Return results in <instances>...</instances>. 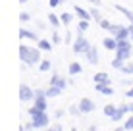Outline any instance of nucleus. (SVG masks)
<instances>
[{
	"label": "nucleus",
	"mask_w": 133,
	"mask_h": 131,
	"mask_svg": "<svg viewBox=\"0 0 133 131\" xmlns=\"http://www.w3.org/2000/svg\"><path fill=\"white\" fill-rule=\"evenodd\" d=\"M19 37L21 39H29V40H39V35L33 33V31H27L25 27H21V29H19Z\"/></svg>",
	"instance_id": "14"
},
{
	"label": "nucleus",
	"mask_w": 133,
	"mask_h": 131,
	"mask_svg": "<svg viewBox=\"0 0 133 131\" xmlns=\"http://www.w3.org/2000/svg\"><path fill=\"white\" fill-rule=\"evenodd\" d=\"M122 73H127V75H129V73H133V62H131V64H127V62H125V64H123L122 66Z\"/></svg>",
	"instance_id": "23"
},
{
	"label": "nucleus",
	"mask_w": 133,
	"mask_h": 131,
	"mask_svg": "<svg viewBox=\"0 0 133 131\" xmlns=\"http://www.w3.org/2000/svg\"><path fill=\"white\" fill-rule=\"evenodd\" d=\"M19 2H21V4H25V2H27V0H19Z\"/></svg>",
	"instance_id": "42"
},
{
	"label": "nucleus",
	"mask_w": 133,
	"mask_h": 131,
	"mask_svg": "<svg viewBox=\"0 0 133 131\" xmlns=\"http://www.w3.org/2000/svg\"><path fill=\"white\" fill-rule=\"evenodd\" d=\"M129 114H133V102L129 104Z\"/></svg>",
	"instance_id": "40"
},
{
	"label": "nucleus",
	"mask_w": 133,
	"mask_h": 131,
	"mask_svg": "<svg viewBox=\"0 0 133 131\" xmlns=\"http://www.w3.org/2000/svg\"><path fill=\"white\" fill-rule=\"evenodd\" d=\"M62 91H64V89L56 87V85H50V87H48L44 93H46V96H48V98H54V96H60V94H62Z\"/></svg>",
	"instance_id": "15"
},
{
	"label": "nucleus",
	"mask_w": 133,
	"mask_h": 131,
	"mask_svg": "<svg viewBox=\"0 0 133 131\" xmlns=\"http://www.w3.org/2000/svg\"><path fill=\"white\" fill-rule=\"evenodd\" d=\"M70 114H73V116H79V114H81L79 104H71V106H70Z\"/></svg>",
	"instance_id": "30"
},
{
	"label": "nucleus",
	"mask_w": 133,
	"mask_h": 131,
	"mask_svg": "<svg viewBox=\"0 0 133 131\" xmlns=\"http://www.w3.org/2000/svg\"><path fill=\"white\" fill-rule=\"evenodd\" d=\"M19 60L25 66L41 64V48H33V46H27V44H21L19 46Z\"/></svg>",
	"instance_id": "1"
},
{
	"label": "nucleus",
	"mask_w": 133,
	"mask_h": 131,
	"mask_svg": "<svg viewBox=\"0 0 133 131\" xmlns=\"http://www.w3.org/2000/svg\"><path fill=\"white\" fill-rule=\"evenodd\" d=\"M87 29H89V21H87V19H79V27H77V31L83 33V31H87Z\"/></svg>",
	"instance_id": "25"
},
{
	"label": "nucleus",
	"mask_w": 133,
	"mask_h": 131,
	"mask_svg": "<svg viewBox=\"0 0 133 131\" xmlns=\"http://www.w3.org/2000/svg\"><path fill=\"white\" fill-rule=\"evenodd\" d=\"M123 129H127V131H133V114H131L129 118L125 120V123H123Z\"/></svg>",
	"instance_id": "28"
},
{
	"label": "nucleus",
	"mask_w": 133,
	"mask_h": 131,
	"mask_svg": "<svg viewBox=\"0 0 133 131\" xmlns=\"http://www.w3.org/2000/svg\"><path fill=\"white\" fill-rule=\"evenodd\" d=\"M54 116H56V118H62V116H64V110H56V112H54Z\"/></svg>",
	"instance_id": "36"
},
{
	"label": "nucleus",
	"mask_w": 133,
	"mask_h": 131,
	"mask_svg": "<svg viewBox=\"0 0 133 131\" xmlns=\"http://www.w3.org/2000/svg\"><path fill=\"white\" fill-rule=\"evenodd\" d=\"M102 43H104V48H106V50H116L118 48V39L116 37H106Z\"/></svg>",
	"instance_id": "12"
},
{
	"label": "nucleus",
	"mask_w": 133,
	"mask_h": 131,
	"mask_svg": "<svg viewBox=\"0 0 133 131\" xmlns=\"http://www.w3.org/2000/svg\"><path fill=\"white\" fill-rule=\"evenodd\" d=\"M37 46H39L41 50H46V52L52 50V43L46 40V39H39V40H37Z\"/></svg>",
	"instance_id": "16"
},
{
	"label": "nucleus",
	"mask_w": 133,
	"mask_h": 131,
	"mask_svg": "<svg viewBox=\"0 0 133 131\" xmlns=\"http://www.w3.org/2000/svg\"><path fill=\"white\" fill-rule=\"evenodd\" d=\"M85 56H87V60H89V64H93V66H95V64H98V50L93 46V44H91V48L87 50Z\"/></svg>",
	"instance_id": "8"
},
{
	"label": "nucleus",
	"mask_w": 133,
	"mask_h": 131,
	"mask_svg": "<svg viewBox=\"0 0 133 131\" xmlns=\"http://www.w3.org/2000/svg\"><path fill=\"white\" fill-rule=\"evenodd\" d=\"M91 16H93V19H95V21H100V19H102V16H100V12L97 10V6L91 10Z\"/></svg>",
	"instance_id": "29"
},
{
	"label": "nucleus",
	"mask_w": 133,
	"mask_h": 131,
	"mask_svg": "<svg viewBox=\"0 0 133 131\" xmlns=\"http://www.w3.org/2000/svg\"><path fill=\"white\" fill-rule=\"evenodd\" d=\"M123 64H125V62H123L122 58H118V56L112 60V67H114V70H122V66H123Z\"/></svg>",
	"instance_id": "22"
},
{
	"label": "nucleus",
	"mask_w": 133,
	"mask_h": 131,
	"mask_svg": "<svg viewBox=\"0 0 133 131\" xmlns=\"http://www.w3.org/2000/svg\"><path fill=\"white\" fill-rule=\"evenodd\" d=\"M48 131H62V125H60V123H54V125H50Z\"/></svg>",
	"instance_id": "32"
},
{
	"label": "nucleus",
	"mask_w": 133,
	"mask_h": 131,
	"mask_svg": "<svg viewBox=\"0 0 133 131\" xmlns=\"http://www.w3.org/2000/svg\"><path fill=\"white\" fill-rule=\"evenodd\" d=\"M98 25H100V29H104V31H110V27H112V23H110L108 19H104V17L98 21Z\"/></svg>",
	"instance_id": "26"
},
{
	"label": "nucleus",
	"mask_w": 133,
	"mask_h": 131,
	"mask_svg": "<svg viewBox=\"0 0 133 131\" xmlns=\"http://www.w3.org/2000/svg\"><path fill=\"white\" fill-rule=\"evenodd\" d=\"M116 110H118V108L114 106V104H106V106H104V114H106L108 118H112V116L116 114Z\"/></svg>",
	"instance_id": "21"
},
{
	"label": "nucleus",
	"mask_w": 133,
	"mask_h": 131,
	"mask_svg": "<svg viewBox=\"0 0 133 131\" xmlns=\"http://www.w3.org/2000/svg\"><path fill=\"white\" fill-rule=\"evenodd\" d=\"M71 44H73V52H75V54H87V50L91 48V43L83 37V33L77 35V39L73 40Z\"/></svg>",
	"instance_id": "3"
},
{
	"label": "nucleus",
	"mask_w": 133,
	"mask_h": 131,
	"mask_svg": "<svg viewBox=\"0 0 133 131\" xmlns=\"http://www.w3.org/2000/svg\"><path fill=\"white\" fill-rule=\"evenodd\" d=\"M95 89H97L98 93L106 94V96H110V94H114V89L110 87V83H95Z\"/></svg>",
	"instance_id": "9"
},
{
	"label": "nucleus",
	"mask_w": 133,
	"mask_h": 131,
	"mask_svg": "<svg viewBox=\"0 0 133 131\" xmlns=\"http://www.w3.org/2000/svg\"><path fill=\"white\" fill-rule=\"evenodd\" d=\"M39 70H41V71H48V70H50V60H41Z\"/></svg>",
	"instance_id": "27"
},
{
	"label": "nucleus",
	"mask_w": 133,
	"mask_h": 131,
	"mask_svg": "<svg viewBox=\"0 0 133 131\" xmlns=\"http://www.w3.org/2000/svg\"><path fill=\"white\" fill-rule=\"evenodd\" d=\"M73 12H75V16L79 17V19H87V21L93 19V16H91V10L87 12V10H83L81 6H73Z\"/></svg>",
	"instance_id": "10"
},
{
	"label": "nucleus",
	"mask_w": 133,
	"mask_h": 131,
	"mask_svg": "<svg viewBox=\"0 0 133 131\" xmlns=\"http://www.w3.org/2000/svg\"><path fill=\"white\" fill-rule=\"evenodd\" d=\"M129 112V104H123V106H120L116 110V114L112 116V121H120V120H123V116Z\"/></svg>",
	"instance_id": "11"
},
{
	"label": "nucleus",
	"mask_w": 133,
	"mask_h": 131,
	"mask_svg": "<svg viewBox=\"0 0 133 131\" xmlns=\"http://www.w3.org/2000/svg\"><path fill=\"white\" fill-rule=\"evenodd\" d=\"M19 19H21V21H29V19H31V16H29L27 12H21V13H19Z\"/></svg>",
	"instance_id": "31"
},
{
	"label": "nucleus",
	"mask_w": 133,
	"mask_h": 131,
	"mask_svg": "<svg viewBox=\"0 0 133 131\" xmlns=\"http://www.w3.org/2000/svg\"><path fill=\"white\" fill-rule=\"evenodd\" d=\"M70 131H77V129H75V127H71V129H70Z\"/></svg>",
	"instance_id": "43"
},
{
	"label": "nucleus",
	"mask_w": 133,
	"mask_h": 131,
	"mask_svg": "<svg viewBox=\"0 0 133 131\" xmlns=\"http://www.w3.org/2000/svg\"><path fill=\"white\" fill-rule=\"evenodd\" d=\"M60 40H62V39H60V35H58V33H54V35H52V43H54V44H58Z\"/></svg>",
	"instance_id": "33"
},
{
	"label": "nucleus",
	"mask_w": 133,
	"mask_h": 131,
	"mask_svg": "<svg viewBox=\"0 0 133 131\" xmlns=\"http://www.w3.org/2000/svg\"><path fill=\"white\" fill-rule=\"evenodd\" d=\"M87 131H98V129H97V125H91V127L87 129Z\"/></svg>",
	"instance_id": "38"
},
{
	"label": "nucleus",
	"mask_w": 133,
	"mask_h": 131,
	"mask_svg": "<svg viewBox=\"0 0 133 131\" xmlns=\"http://www.w3.org/2000/svg\"><path fill=\"white\" fill-rule=\"evenodd\" d=\"M48 21H50L52 27H60V23H62V19L56 16V13H52V12H50V16H48Z\"/></svg>",
	"instance_id": "20"
},
{
	"label": "nucleus",
	"mask_w": 133,
	"mask_h": 131,
	"mask_svg": "<svg viewBox=\"0 0 133 131\" xmlns=\"http://www.w3.org/2000/svg\"><path fill=\"white\" fill-rule=\"evenodd\" d=\"M116 10H118V12H122L123 16H125L127 19H129V23L133 25V12H131V10H127L125 6H120V4H118V6H116Z\"/></svg>",
	"instance_id": "18"
},
{
	"label": "nucleus",
	"mask_w": 133,
	"mask_h": 131,
	"mask_svg": "<svg viewBox=\"0 0 133 131\" xmlns=\"http://www.w3.org/2000/svg\"><path fill=\"white\" fill-rule=\"evenodd\" d=\"M31 121H33L35 129H43V127H46V125L50 123V120H48V114H46V112H39V114L31 116Z\"/></svg>",
	"instance_id": "4"
},
{
	"label": "nucleus",
	"mask_w": 133,
	"mask_h": 131,
	"mask_svg": "<svg viewBox=\"0 0 133 131\" xmlns=\"http://www.w3.org/2000/svg\"><path fill=\"white\" fill-rule=\"evenodd\" d=\"M50 2V8H56V6H60V0H48Z\"/></svg>",
	"instance_id": "34"
},
{
	"label": "nucleus",
	"mask_w": 133,
	"mask_h": 131,
	"mask_svg": "<svg viewBox=\"0 0 133 131\" xmlns=\"http://www.w3.org/2000/svg\"><path fill=\"white\" fill-rule=\"evenodd\" d=\"M95 83H110V75L104 73V71H100V73H95Z\"/></svg>",
	"instance_id": "17"
},
{
	"label": "nucleus",
	"mask_w": 133,
	"mask_h": 131,
	"mask_svg": "<svg viewBox=\"0 0 133 131\" xmlns=\"http://www.w3.org/2000/svg\"><path fill=\"white\" fill-rule=\"evenodd\" d=\"M116 131H127V129H123V127H118V129H116Z\"/></svg>",
	"instance_id": "41"
},
{
	"label": "nucleus",
	"mask_w": 133,
	"mask_h": 131,
	"mask_svg": "<svg viewBox=\"0 0 133 131\" xmlns=\"http://www.w3.org/2000/svg\"><path fill=\"white\" fill-rule=\"evenodd\" d=\"M129 40L133 43V25H129Z\"/></svg>",
	"instance_id": "37"
},
{
	"label": "nucleus",
	"mask_w": 133,
	"mask_h": 131,
	"mask_svg": "<svg viewBox=\"0 0 133 131\" xmlns=\"http://www.w3.org/2000/svg\"><path fill=\"white\" fill-rule=\"evenodd\" d=\"M50 85H56V87H60V89H66V79H64V77H60V75H58V73H54L52 75V77H50Z\"/></svg>",
	"instance_id": "13"
},
{
	"label": "nucleus",
	"mask_w": 133,
	"mask_h": 131,
	"mask_svg": "<svg viewBox=\"0 0 133 131\" xmlns=\"http://www.w3.org/2000/svg\"><path fill=\"white\" fill-rule=\"evenodd\" d=\"M19 100L23 102H29V100H35V91L27 85H19Z\"/></svg>",
	"instance_id": "6"
},
{
	"label": "nucleus",
	"mask_w": 133,
	"mask_h": 131,
	"mask_svg": "<svg viewBox=\"0 0 133 131\" xmlns=\"http://www.w3.org/2000/svg\"><path fill=\"white\" fill-rule=\"evenodd\" d=\"M81 71H83V67H81L79 62H71L70 64V73L71 75H77V73H81Z\"/></svg>",
	"instance_id": "19"
},
{
	"label": "nucleus",
	"mask_w": 133,
	"mask_h": 131,
	"mask_svg": "<svg viewBox=\"0 0 133 131\" xmlns=\"http://www.w3.org/2000/svg\"><path fill=\"white\" fill-rule=\"evenodd\" d=\"M89 2H93L95 6H98V4H100V0H89Z\"/></svg>",
	"instance_id": "39"
},
{
	"label": "nucleus",
	"mask_w": 133,
	"mask_h": 131,
	"mask_svg": "<svg viewBox=\"0 0 133 131\" xmlns=\"http://www.w3.org/2000/svg\"><path fill=\"white\" fill-rule=\"evenodd\" d=\"M48 108V96L44 91H41V89H37L35 91V106L29 108V116H35L39 114V112H46Z\"/></svg>",
	"instance_id": "2"
},
{
	"label": "nucleus",
	"mask_w": 133,
	"mask_h": 131,
	"mask_svg": "<svg viewBox=\"0 0 133 131\" xmlns=\"http://www.w3.org/2000/svg\"><path fill=\"white\" fill-rule=\"evenodd\" d=\"M125 96H127V98H133V87H129V89L125 91Z\"/></svg>",
	"instance_id": "35"
},
{
	"label": "nucleus",
	"mask_w": 133,
	"mask_h": 131,
	"mask_svg": "<svg viewBox=\"0 0 133 131\" xmlns=\"http://www.w3.org/2000/svg\"><path fill=\"white\" fill-rule=\"evenodd\" d=\"M64 2H66V0H60V4H64Z\"/></svg>",
	"instance_id": "44"
},
{
	"label": "nucleus",
	"mask_w": 133,
	"mask_h": 131,
	"mask_svg": "<svg viewBox=\"0 0 133 131\" xmlns=\"http://www.w3.org/2000/svg\"><path fill=\"white\" fill-rule=\"evenodd\" d=\"M110 33H112V37H116L118 40L129 39V25H127V27H123V25H112V27H110Z\"/></svg>",
	"instance_id": "5"
},
{
	"label": "nucleus",
	"mask_w": 133,
	"mask_h": 131,
	"mask_svg": "<svg viewBox=\"0 0 133 131\" xmlns=\"http://www.w3.org/2000/svg\"><path fill=\"white\" fill-rule=\"evenodd\" d=\"M95 108H97V104H95L91 98H81V102H79V110H81V114H89V112H93Z\"/></svg>",
	"instance_id": "7"
},
{
	"label": "nucleus",
	"mask_w": 133,
	"mask_h": 131,
	"mask_svg": "<svg viewBox=\"0 0 133 131\" xmlns=\"http://www.w3.org/2000/svg\"><path fill=\"white\" fill-rule=\"evenodd\" d=\"M60 19H62V23H71V19H73V16H71V13H68V12H64L62 13V16H60Z\"/></svg>",
	"instance_id": "24"
}]
</instances>
